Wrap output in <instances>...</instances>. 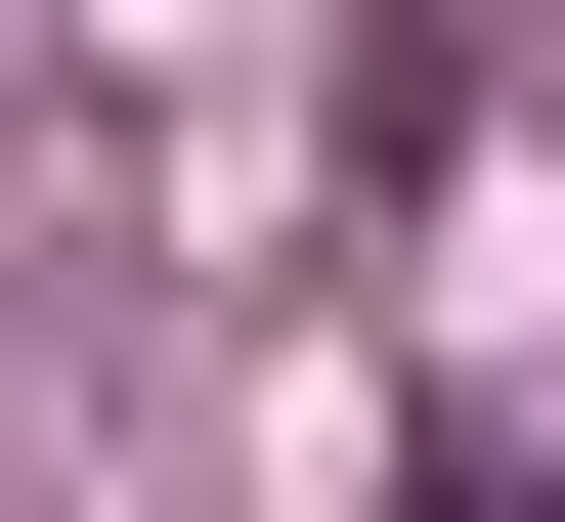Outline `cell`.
<instances>
[{
  "label": "cell",
  "instance_id": "obj_1",
  "mask_svg": "<svg viewBox=\"0 0 565 522\" xmlns=\"http://www.w3.org/2000/svg\"><path fill=\"white\" fill-rule=\"evenodd\" d=\"M392 522H565V479H522V436H435V479H392Z\"/></svg>",
  "mask_w": 565,
  "mask_h": 522
}]
</instances>
